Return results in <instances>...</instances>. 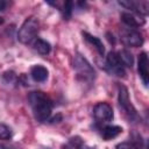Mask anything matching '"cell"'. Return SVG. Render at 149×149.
Returning a JSON list of instances; mask_svg holds the SVG:
<instances>
[{
    "label": "cell",
    "mask_w": 149,
    "mask_h": 149,
    "mask_svg": "<svg viewBox=\"0 0 149 149\" xmlns=\"http://www.w3.org/2000/svg\"><path fill=\"white\" fill-rule=\"evenodd\" d=\"M28 101L33 109L34 116L37 121L44 122L50 118L52 112V101L49 98V95H47L44 92H31L28 95Z\"/></svg>",
    "instance_id": "obj_1"
},
{
    "label": "cell",
    "mask_w": 149,
    "mask_h": 149,
    "mask_svg": "<svg viewBox=\"0 0 149 149\" xmlns=\"http://www.w3.org/2000/svg\"><path fill=\"white\" fill-rule=\"evenodd\" d=\"M37 31H38V21L36 20V17L29 16L24 20V22L20 27L17 33V38L21 43L28 44L35 40Z\"/></svg>",
    "instance_id": "obj_2"
},
{
    "label": "cell",
    "mask_w": 149,
    "mask_h": 149,
    "mask_svg": "<svg viewBox=\"0 0 149 149\" xmlns=\"http://www.w3.org/2000/svg\"><path fill=\"white\" fill-rule=\"evenodd\" d=\"M73 68L77 72V74L83 79V80H88L91 81L95 77V71L92 68V65L87 62L86 58H84L81 55L77 54L73 58Z\"/></svg>",
    "instance_id": "obj_3"
},
{
    "label": "cell",
    "mask_w": 149,
    "mask_h": 149,
    "mask_svg": "<svg viewBox=\"0 0 149 149\" xmlns=\"http://www.w3.org/2000/svg\"><path fill=\"white\" fill-rule=\"evenodd\" d=\"M118 101L120 107L122 108V111L132 119L134 116H136V109L134 108L130 99H129V93L126 86L120 85L119 86V91H118Z\"/></svg>",
    "instance_id": "obj_4"
},
{
    "label": "cell",
    "mask_w": 149,
    "mask_h": 149,
    "mask_svg": "<svg viewBox=\"0 0 149 149\" xmlns=\"http://www.w3.org/2000/svg\"><path fill=\"white\" fill-rule=\"evenodd\" d=\"M93 115L94 119L100 123L109 122L114 118L113 108L107 102H98L93 108Z\"/></svg>",
    "instance_id": "obj_5"
},
{
    "label": "cell",
    "mask_w": 149,
    "mask_h": 149,
    "mask_svg": "<svg viewBox=\"0 0 149 149\" xmlns=\"http://www.w3.org/2000/svg\"><path fill=\"white\" fill-rule=\"evenodd\" d=\"M143 36L135 29H126L121 33V42L127 47L137 48L143 44Z\"/></svg>",
    "instance_id": "obj_6"
},
{
    "label": "cell",
    "mask_w": 149,
    "mask_h": 149,
    "mask_svg": "<svg viewBox=\"0 0 149 149\" xmlns=\"http://www.w3.org/2000/svg\"><path fill=\"white\" fill-rule=\"evenodd\" d=\"M106 63H107V66L112 73H114L119 77L125 76V66L121 63L118 52H115V51L108 52V55L106 57Z\"/></svg>",
    "instance_id": "obj_7"
},
{
    "label": "cell",
    "mask_w": 149,
    "mask_h": 149,
    "mask_svg": "<svg viewBox=\"0 0 149 149\" xmlns=\"http://www.w3.org/2000/svg\"><path fill=\"white\" fill-rule=\"evenodd\" d=\"M148 56L146 52H141L139 55V61H137V71L139 74L146 86H148L149 83V66H148Z\"/></svg>",
    "instance_id": "obj_8"
},
{
    "label": "cell",
    "mask_w": 149,
    "mask_h": 149,
    "mask_svg": "<svg viewBox=\"0 0 149 149\" xmlns=\"http://www.w3.org/2000/svg\"><path fill=\"white\" fill-rule=\"evenodd\" d=\"M121 21L123 23H126L128 27H133V28H137V27H142L146 23V20L136 13L133 12H125L121 14Z\"/></svg>",
    "instance_id": "obj_9"
},
{
    "label": "cell",
    "mask_w": 149,
    "mask_h": 149,
    "mask_svg": "<svg viewBox=\"0 0 149 149\" xmlns=\"http://www.w3.org/2000/svg\"><path fill=\"white\" fill-rule=\"evenodd\" d=\"M119 3L123 7H126L127 9H132L134 12H136V14H148V8H149V3L147 1H133V0H128V1H119Z\"/></svg>",
    "instance_id": "obj_10"
},
{
    "label": "cell",
    "mask_w": 149,
    "mask_h": 149,
    "mask_svg": "<svg viewBox=\"0 0 149 149\" xmlns=\"http://www.w3.org/2000/svg\"><path fill=\"white\" fill-rule=\"evenodd\" d=\"M48 74H49L48 69L45 66H43V65H34L30 69V76L35 81L42 83V81L47 80Z\"/></svg>",
    "instance_id": "obj_11"
},
{
    "label": "cell",
    "mask_w": 149,
    "mask_h": 149,
    "mask_svg": "<svg viewBox=\"0 0 149 149\" xmlns=\"http://www.w3.org/2000/svg\"><path fill=\"white\" fill-rule=\"evenodd\" d=\"M122 133V128L119 126H113V125H108V126H104L101 128V136L104 140L109 141L114 137H116L119 134Z\"/></svg>",
    "instance_id": "obj_12"
},
{
    "label": "cell",
    "mask_w": 149,
    "mask_h": 149,
    "mask_svg": "<svg viewBox=\"0 0 149 149\" xmlns=\"http://www.w3.org/2000/svg\"><path fill=\"white\" fill-rule=\"evenodd\" d=\"M83 36L85 37V40H86L88 43H91V44L97 49V51H98L100 55H104V52H105L104 44H102V42H101L97 36H93V35H91V34H88V33H86V31H83Z\"/></svg>",
    "instance_id": "obj_13"
},
{
    "label": "cell",
    "mask_w": 149,
    "mask_h": 149,
    "mask_svg": "<svg viewBox=\"0 0 149 149\" xmlns=\"http://www.w3.org/2000/svg\"><path fill=\"white\" fill-rule=\"evenodd\" d=\"M34 49L41 55H48L50 52L51 47L47 41H44L42 38H36L34 41Z\"/></svg>",
    "instance_id": "obj_14"
},
{
    "label": "cell",
    "mask_w": 149,
    "mask_h": 149,
    "mask_svg": "<svg viewBox=\"0 0 149 149\" xmlns=\"http://www.w3.org/2000/svg\"><path fill=\"white\" fill-rule=\"evenodd\" d=\"M118 55H119V58H120L121 63L123 64V66H127V68L133 66L134 58H133V55L128 50H121L120 52H118Z\"/></svg>",
    "instance_id": "obj_15"
},
{
    "label": "cell",
    "mask_w": 149,
    "mask_h": 149,
    "mask_svg": "<svg viewBox=\"0 0 149 149\" xmlns=\"http://www.w3.org/2000/svg\"><path fill=\"white\" fill-rule=\"evenodd\" d=\"M10 137H12L10 128L5 123H0V140H8Z\"/></svg>",
    "instance_id": "obj_16"
},
{
    "label": "cell",
    "mask_w": 149,
    "mask_h": 149,
    "mask_svg": "<svg viewBox=\"0 0 149 149\" xmlns=\"http://www.w3.org/2000/svg\"><path fill=\"white\" fill-rule=\"evenodd\" d=\"M72 8H73V2H72V1H66V2H64L63 9H61V10H62V14H63V16H64V19L68 20V19L71 16V14H72Z\"/></svg>",
    "instance_id": "obj_17"
},
{
    "label": "cell",
    "mask_w": 149,
    "mask_h": 149,
    "mask_svg": "<svg viewBox=\"0 0 149 149\" xmlns=\"http://www.w3.org/2000/svg\"><path fill=\"white\" fill-rule=\"evenodd\" d=\"M115 149H139V146L135 142L126 141V142H121V143L116 144Z\"/></svg>",
    "instance_id": "obj_18"
},
{
    "label": "cell",
    "mask_w": 149,
    "mask_h": 149,
    "mask_svg": "<svg viewBox=\"0 0 149 149\" xmlns=\"http://www.w3.org/2000/svg\"><path fill=\"white\" fill-rule=\"evenodd\" d=\"M15 78L16 77H15L13 71H7V72L3 73V79H5L6 83H12L13 80H15Z\"/></svg>",
    "instance_id": "obj_19"
},
{
    "label": "cell",
    "mask_w": 149,
    "mask_h": 149,
    "mask_svg": "<svg viewBox=\"0 0 149 149\" xmlns=\"http://www.w3.org/2000/svg\"><path fill=\"white\" fill-rule=\"evenodd\" d=\"M7 2L5 0H0V10H5V8L7 7Z\"/></svg>",
    "instance_id": "obj_20"
},
{
    "label": "cell",
    "mask_w": 149,
    "mask_h": 149,
    "mask_svg": "<svg viewBox=\"0 0 149 149\" xmlns=\"http://www.w3.org/2000/svg\"><path fill=\"white\" fill-rule=\"evenodd\" d=\"M2 23H3V19L0 16V24H2Z\"/></svg>",
    "instance_id": "obj_21"
}]
</instances>
